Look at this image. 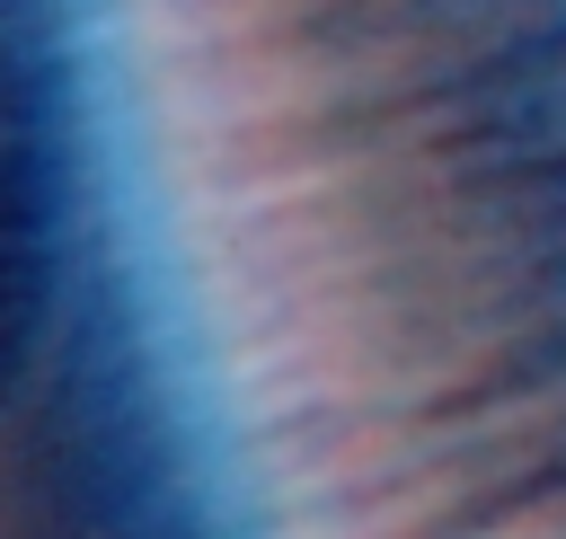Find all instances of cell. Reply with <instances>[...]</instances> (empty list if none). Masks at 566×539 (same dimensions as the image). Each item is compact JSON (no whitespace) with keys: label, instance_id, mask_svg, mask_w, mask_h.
I'll list each match as a JSON object with an SVG mask.
<instances>
[{"label":"cell","instance_id":"6da1fadb","mask_svg":"<svg viewBox=\"0 0 566 539\" xmlns=\"http://www.w3.org/2000/svg\"><path fill=\"white\" fill-rule=\"evenodd\" d=\"M539 495H566V451H557V459H539V468L513 486V504H539Z\"/></svg>","mask_w":566,"mask_h":539}]
</instances>
